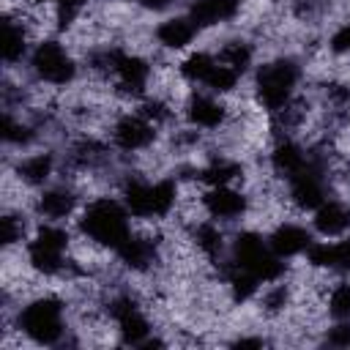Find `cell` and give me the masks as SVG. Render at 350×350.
I'll return each instance as SVG.
<instances>
[{"label":"cell","instance_id":"obj_1","mask_svg":"<svg viewBox=\"0 0 350 350\" xmlns=\"http://www.w3.org/2000/svg\"><path fill=\"white\" fill-rule=\"evenodd\" d=\"M77 227L85 238L101 243L104 249H112L118 252L126 238L131 235V224H129V211L123 205V200H112V197H96L90 200L79 219H77Z\"/></svg>","mask_w":350,"mask_h":350},{"label":"cell","instance_id":"obj_2","mask_svg":"<svg viewBox=\"0 0 350 350\" xmlns=\"http://www.w3.org/2000/svg\"><path fill=\"white\" fill-rule=\"evenodd\" d=\"M295 85H298V66L293 60L287 57L265 60L254 71V101L273 115L284 104H290Z\"/></svg>","mask_w":350,"mask_h":350},{"label":"cell","instance_id":"obj_3","mask_svg":"<svg viewBox=\"0 0 350 350\" xmlns=\"http://www.w3.org/2000/svg\"><path fill=\"white\" fill-rule=\"evenodd\" d=\"M19 328L36 345H55L60 342L63 325V304L55 295H38L25 309H19Z\"/></svg>","mask_w":350,"mask_h":350},{"label":"cell","instance_id":"obj_4","mask_svg":"<svg viewBox=\"0 0 350 350\" xmlns=\"http://www.w3.org/2000/svg\"><path fill=\"white\" fill-rule=\"evenodd\" d=\"M30 68L41 82L55 85V88H63V85L74 82V77H77V63H74L71 52L60 41H52V38H44L36 44V49L30 55Z\"/></svg>","mask_w":350,"mask_h":350},{"label":"cell","instance_id":"obj_5","mask_svg":"<svg viewBox=\"0 0 350 350\" xmlns=\"http://www.w3.org/2000/svg\"><path fill=\"white\" fill-rule=\"evenodd\" d=\"M156 129L150 120H145L139 112H126L112 123V142L115 148L134 153V150H145L156 142Z\"/></svg>","mask_w":350,"mask_h":350},{"label":"cell","instance_id":"obj_6","mask_svg":"<svg viewBox=\"0 0 350 350\" xmlns=\"http://www.w3.org/2000/svg\"><path fill=\"white\" fill-rule=\"evenodd\" d=\"M202 208L205 216L213 221H235L246 216L249 197L232 186H211L208 191H202Z\"/></svg>","mask_w":350,"mask_h":350},{"label":"cell","instance_id":"obj_7","mask_svg":"<svg viewBox=\"0 0 350 350\" xmlns=\"http://www.w3.org/2000/svg\"><path fill=\"white\" fill-rule=\"evenodd\" d=\"M287 200L298 211H317L325 202V180H323V172L314 164H309L304 172H298L295 178H290Z\"/></svg>","mask_w":350,"mask_h":350},{"label":"cell","instance_id":"obj_8","mask_svg":"<svg viewBox=\"0 0 350 350\" xmlns=\"http://www.w3.org/2000/svg\"><path fill=\"white\" fill-rule=\"evenodd\" d=\"M183 115L194 129H221L230 118V109L224 101L213 96H197L191 93L189 101L183 104Z\"/></svg>","mask_w":350,"mask_h":350},{"label":"cell","instance_id":"obj_9","mask_svg":"<svg viewBox=\"0 0 350 350\" xmlns=\"http://www.w3.org/2000/svg\"><path fill=\"white\" fill-rule=\"evenodd\" d=\"M268 246L276 257H295V254H304L309 246H312V232L301 224H293V221H282L273 227V232L268 235Z\"/></svg>","mask_w":350,"mask_h":350},{"label":"cell","instance_id":"obj_10","mask_svg":"<svg viewBox=\"0 0 350 350\" xmlns=\"http://www.w3.org/2000/svg\"><path fill=\"white\" fill-rule=\"evenodd\" d=\"M241 11V0H194L186 11V16L197 25V30L216 27L221 22L235 19Z\"/></svg>","mask_w":350,"mask_h":350},{"label":"cell","instance_id":"obj_11","mask_svg":"<svg viewBox=\"0 0 350 350\" xmlns=\"http://www.w3.org/2000/svg\"><path fill=\"white\" fill-rule=\"evenodd\" d=\"M268 161H271L273 175H282V178H287V180L295 178L298 172H304V170L309 167V159H306L304 148H301L298 142H293L290 137L276 139V145H273Z\"/></svg>","mask_w":350,"mask_h":350},{"label":"cell","instance_id":"obj_12","mask_svg":"<svg viewBox=\"0 0 350 350\" xmlns=\"http://www.w3.org/2000/svg\"><path fill=\"white\" fill-rule=\"evenodd\" d=\"M36 211L49 221H63V219L74 216V211H77V191L68 186L46 189L36 197Z\"/></svg>","mask_w":350,"mask_h":350},{"label":"cell","instance_id":"obj_13","mask_svg":"<svg viewBox=\"0 0 350 350\" xmlns=\"http://www.w3.org/2000/svg\"><path fill=\"white\" fill-rule=\"evenodd\" d=\"M312 227L325 235V238H334V235H342L350 230V205L339 202V200H325L317 211H314V219H312Z\"/></svg>","mask_w":350,"mask_h":350},{"label":"cell","instance_id":"obj_14","mask_svg":"<svg viewBox=\"0 0 350 350\" xmlns=\"http://www.w3.org/2000/svg\"><path fill=\"white\" fill-rule=\"evenodd\" d=\"M197 33L200 30L189 16H170L156 27V41L164 49H186Z\"/></svg>","mask_w":350,"mask_h":350},{"label":"cell","instance_id":"obj_15","mask_svg":"<svg viewBox=\"0 0 350 350\" xmlns=\"http://www.w3.org/2000/svg\"><path fill=\"white\" fill-rule=\"evenodd\" d=\"M14 172L19 178V183H25V186H44L55 175V156L46 153V150L30 153V156L16 161Z\"/></svg>","mask_w":350,"mask_h":350},{"label":"cell","instance_id":"obj_16","mask_svg":"<svg viewBox=\"0 0 350 350\" xmlns=\"http://www.w3.org/2000/svg\"><path fill=\"white\" fill-rule=\"evenodd\" d=\"M27 262L38 276H57V273L66 271L63 252L52 249V246H44V243H36V241L27 243Z\"/></svg>","mask_w":350,"mask_h":350},{"label":"cell","instance_id":"obj_17","mask_svg":"<svg viewBox=\"0 0 350 350\" xmlns=\"http://www.w3.org/2000/svg\"><path fill=\"white\" fill-rule=\"evenodd\" d=\"M25 49H27V27L16 16L5 14V22H3V60H5V66H14L16 60H22Z\"/></svg>","mask_w":350,"mask_h":350},{"label":"cell","instance_id":"obj_18","mask_svg":"<svg viewBox=\"0 0 350 350\" xmlns=\"http://www.w3.org/2000/svg\"><path fill=\"white\" fill-rule=\"evenodd\" d=\"M252 57H254L252 44H246V41H241V38L224 41V44L219 46V52H216V63H224V66L235 68L238 74H243V71L252 66Z\"/></svg>","mask_w":350,"mask_h":350},{"label":"cell","instance_id":"obj_19","mask_svg":"<svg viewBox=\"0 0 350 350\" xmlns=\"http://www.w3.org/2000/svg\"><path fill=\"white\" fill-rule=\"evenodd\" d=\"M213 66H216V55L200 49V52H191V55L178 66V74H180L186 82H191V85H197V82L202 85Z\"/></svg>","mask_w":350,"mask_h":350},{"label":"cell","instance_id":"obj_20","mask_svg":"<svg viewBox=\"0 0 350 350\" xmlns=\"http://www.w3.org/2000/svg\"><path fill=\"white\" fill-rule=\"evenodd\" d=\"M238 79H241V74H238L235 68H230V66H224V63H216V66L211 68V74L205 77L202 85H205L211 93L224 96V93H232V90H235Z\"/></svg>","mask_w":350,"mask_h":350},{"label":"cell","instance_id":"obj_21","mask_svg":"<svg viewBox=\"0 0 350 350\" xmlns=\"http://www.w3.org/2000/svg\"><path fill=\"white\" fill-rule=\"evenodd\" d=\"M328 312L336 320H350V282L331 284L328 293Z\"/></svg>","mask_w":350,"mask_h":350},{"label":"cell","instance_id":"obj_22","mask_svg":"<svg viewBox=\"0 0 350 350\" xmlns=\"http://www.w3.org/2000/svg\"><path fill=\"white\" fill-rule=\"evenodd\" d=\"M0 232H3V246L11 249V246L19 243L22 235H25V219L16 216V213H3V219H0Z\"/></svg>","mask_w":350,"mask_h":350},{"label":"cell","instance_id":"obj_23","mask_svg":"<svg viewBox=\"0 0 350 350\" xmlns=\"http://www.w3.org/2000/svg\"><path fill=\"white\" fill-rule=\"evenodd\" d=\"M328 49H331L334 55H350V22L339 25V27L331 33V38H328Z\"/></svg>","mask_w":350,"mask_h":350},{"label":"cell","instance_id":"obj_24","mask_svg":"<svg viewBox=\"0 0 350 350\" xmlns=\"http://www.w3.org/2000/svg\"><path fill=\"white\" fill-rule=\"evenodd\" d=\"M328 345H336V347H350V320H339L331 331H328Z\"/></svg>","mask_w":350,"mask_h":350}]
</instances>
